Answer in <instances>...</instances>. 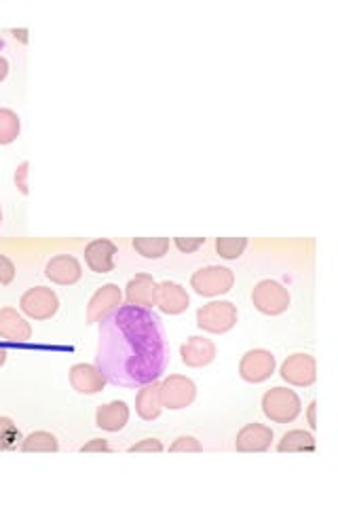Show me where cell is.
I'll return each mask as SVG.
<instances>
[{"label":"cell","instance_id":"6da1fadb","mask_svg":"<svg viewBox=\"0 0 338 508\" xmlns=\"http://www.w3.org/2000/svg\"><path fill=\"white\" fill-rule=\"evenodd\" d=\"M169 362L168 335L153 310L121 305L100 322L95 364L108 384L140 387L157 381Z\"/></svg>","mask_w":338,"mask_h":508},{"label":"cell","instance_id":"7a4b0ae2","mask_svg":"<svg viewBox=\"0 0 338 508\" xmlns=\"http://www.w3.org/2000/svg\"><path fill=\"white\" fill-rule=\"evenodd\" d=\"M262 413L275 424H292L302 411V401L294 390L284 386H275L262 394Z\"/></svg>","mask_w":338,"mask_h":508},{"label":"cell","instance_id":"3957f363","mask_svg":"<svg viewBox=\"0 0 338 508\" xmlns=\"http://www.w3.org/2000/svg\"><path fill=\"white\" fill-rule=\"evenodd\" d=\"M239 320L237 305L231 301H210L197 310V327L211 335H225Z\"/></svg>","mask_w":338,"mask_h":508},{"label":"cell","instance_id":"277c9868","mask_svg":"<svg viewBox=\"0 0 338 508\" xmlns=\"http://www.w3.org/2000/svg\"><path fill=\"white\" fill-rule=\"evenodd\" d=\"M290 290L279 284L277 279H260L251 288V305L265 316H282L290 310Z\"/></svg>","mask_w":338,"mask_h":508},{"label":"cell","instance_id":"5b68a950","mask_svg":"<svg viewBox=\"0 0 338 508\" xmlns=\"http://www.w3.org/2000/svg\"><path fill=\"white\" fill-rule=\"evenodd\" d=\"M235 287V273L228 267L208 265L191 276V288L199 296H222Z\"/></svg>","mask_w":338,"mask_h":508},{"label":"cell","instance_id":"8992f818","mask_svg":"<svg viewBox=\"0 0 338 508\" xmlns=\"http://www.w3.org/2000/svg\"><path fill=\"white\" fill-rule=\"evenodd\" d=\"M159 396H161L163 409H186L197 398V384L186 375H168L163 381H159Z\"/></svg>","mask_w":338,"mask_h":508},{"label":"cell","instance_id":"52a82bcc","mask_svg":"<svg viewBox=\"0 0 338 508\" xmlns=\"http://www.w3.org/2000/svg\"><path fill=\"white\" fill-rule=\"evenodd\" d=\"M20 310L24 316L43 322V320H51L60 312V296L49 287L28 288L20 299Z\"/></svg>","mask_w":338,"mask_h":508},{"label":"cell","instance_id":"ba28073f","mask_svg":"<svg viewBox=\"0 0 338 508\" xmlns=\"http://www.w3.org/2000/svg\"><path fill=\"white\" fill-rule=\"evenodd\" d=\"M275 369H277V361H275L273 352L256 347V350L245 352L239 361V378L248 384H262L273 378Z\"/></svg>","mask_w":338,"mask_h":508},{"label":"cell","instance_id":"9c48e42d","mask_svg":"<svg viewBox=\"0 0 338 508\" xmlns=\"http://www.w3.org/2000/svg\"><path fill=\"white\" fill-rule=\"evenodd\" d=\"M279 375L288 386L311 387L317 379V362L311 354H292L279 367Z\"/></svg>","mask_w":338,"mask_h":508},{"label":"cell","instance_id":"30bf717a","mask_svg":"<svg viewBox=\"0 0 338 508\" xmlns=\"http://www.w3.org/2000/svg\"><path fill=\"white\" fill-rule=\"evenodd\" d=\"M123 305V290L119 288V284H102L100 288L91 295L89 304H87V324H97L102 322L108 313H112L117 307Z\"/></svg>","mask_w":338,"mask_h":508},{"label":"cell","instance_id":"8fae6325","mask_svg":"<svg viewBox=\"0 0 338 508\" xmlns=\"http://www.w3.org/2000/svg\"><path fill=\"white\" fill-rule=\"evenodd\" d=\"M45 278L51 284H57V287H74L83 278L81 261L72 254L51 256L47 265H45Z\"/></svg>","mask_w":338,"mask_h":508},{"label":"cell","instance_id":"7c38bea8","mask_svg":"<svg viewBox=\"0 0 338 508\" xmlns=\"http://www.w3.org/2000/svg\"><path fill=\"white\" fill-rule=\"evenodd\" d=\"M275 441L273 430L265 424H245L235 437V449L239 454H265Z\"/></svg>","mask_w":338,"mask_h":508},{"label":"cell","instance_id":"4fadbf2b","mask_svg":"<svg viewBox=\"0 0 338 508\" xmlns=\"http://www.w3.org/2000/svg\"><path fill=\"white\" fill-rule=\"evenodd\" d=\"M68 379H70L72 390L85 394V396L100 394L108 384L104 375H102V371L97 369V364H87V362L72 364L70 373H68Z\"/></svg>","mask_w":338,"mask_h":508},{"label":"cell","instance_id":"5bb4252c","mask_svg":"<svg viewBox=\"0 0 338 508\" xmlns=\"http://www.w3.org/2000/svg\"><path fill=\"white\" fill-rule=\"evenodd\" d=\"M218 347L208 337H188L186 344L180 346V358L186 367L203 369L216 361Z\"/></svg>","mask_w":338,"mask_h":508},{"label":"cell","instance_id":"9a60e30c","mask_svg":"<svg viewBox=\"0 0 338 508\" xmlns=\"http://www.w3.org/2000/svg\"><path fill=\"white\" fill-rule=\"evenodd\" d=\"M123 299L125 305L153 310V307L157 305V282H154L151 273H136L128 282V287H125Z\"/></svg>","mask_w":338,"mask_h":508},{"label":"cell","instance_id":"2e32d148","mask_svg":"<svg viewBox=\"0 0 338 508\" xmlns=\"http://www.w3.org/2000/svg\"><path fill=\"white\" fill-rule=\"evenodd\" d=\"M154 307H159V312L168 313V316H180L191 307V296L182 284L165 279L157 284V305Z\"/></svg>","mask_w":338,"mask_h":508},{"label":"cell","instance_id":"e0dca14e","mask_svg":"<svg viewBox=\"0 0 338 508\" xmlns=\"http://www.w3.org/2000/svg\"><path fill=\"white\" fill-rule=\"evenodd\" d=\"M0 339L11 341V344H26L32 339L30 322L15 307L0 310Z\"/></svg>","mask_w":338,"mask_h":508},{"label":"cell","instance_id":"ac0fdd59","mask_svg":"<svg viewBox=\"0 0 338 508\" xmlns=\"http://www.w3.org/2000/svg\"><path fill=\"white\" fill-rule=\"evenodd\" d=\"M119 248L112 239H91L85 246V262L94 273H111Z\"/></svg>","mask_w":338,"mask_h":508},{"label":"cell","instance_id":"d6986e66","mask_svg":"<svg viewBox=\"0 0 338 508\" xmlns=\"http://www.w3.org/2000/svg\"><path fill=\"white\" fill-rule=\"evenodd\" d=\"M129 421V407L125 401L100 404L95 411V426L106 432H121Z\"/></svg>","mask_w":338,"mask_h":508},{"label":"cell","instance_id":"ffe728a7","mask_svg":"<svg viewBox=\"0 0 338 508\" xmlns=\"http://www.w3.org/2000/svg\"><path fill=\"white\" fill-rule=\"evenodd\" d=\"M136 413L144 421H154L161 418L163 404L161 396H159V379L151 381V384L146 386H140L136 396Z\"/></svg>","mask_w":338,"mask_h":508},{"label":"cell","instance_id":"44dd1931","mask_svg":"<svg viewBox=\"0 0 338 508\" xmlns=\"http://www.w3.org/2000/svg\"><path fill=\"white\" fill-rule=\"evenodd\" d=\"M279 454H311L315 451V437L307 430H288L277 443Z\"/></svg>","mask_w":338,"mask_h":508},{"label":"cell","instance_id":"7402d4cb","mask_svg":"<svg viewBox=\"0 0 338 508\" xmlns=\"http://www.w3.org/2000/svg\"><path fill=\"white\" fill-rule=\"evenodd\" d=\"M20 449L24 451V454H55V451L60 449V441L47 430H37L24 437Z\"/></svg>","mask_w":338,"mask_h":508},{"label":"cell","instance_id":"603a6c76","mask_svg":"<svg viewBox=\"0 0 338 508\" xmlns=\"http://www.w3.org/2000/svg\"><path fill=\"white\" fill-rule=\"evenodd\" d=\"M169 237H134L131 239V246L140 256H144L148 261L163 259L169 253Z\"/></svg>","mask_w":338,"mask_h":508},{"label":"cell","instance_id":"cb8c5ba5","mask_svg":"<svg viewBox=\"0 0 338 508\" xmlns=\"http://www.w3.org/2000/svg\"><path fill=\"white\" fill-rule=\"evenodd\" d=\"M21 119L11 108H0V146L13 145L20 138Z\"/></svg>","mask_w":338,"mask_h":508},{"label":"cell","instance_id":"d4e9b609","mask_svg":"<svg viewBox=\"0 0 338 508\" xmlns=\"http://www.w3.org/2000/svg\"><path fill=\"white\" fill-rule=\"evenodd\" d=\"M248 237H216V254L225 261H237L248 248Z\"/></svg>","mask_w":338,"mask_h":508},{"label":"cell","instance_id":"484cf974","mask_svg":"<svg viewBox=\"0 0 338 508\" xmlns=\"http://www.w3.org/2000/svg\"><path fill=\"white\" fill-rule=\"evenodd\" d=\"M21 441H24V437H21L15 421L7 415H0V451H13L20 447Z\"/></svg>","mask_w":338,"mask_h":508},{"label":"cell","instance_id":"4316f807","mask_svg":"<svg viewBox=\"0 0 338 508\" xmlns=\"http://www.w3.org/2000/svg\"><path fill=\"white\" fill-rule=\"evenodd\" d=\"M171 454H199L203 451V445L199 443V438L194 437H177L174 443L169 445Z\"/></svg>","mask_w":338,"mask_h":508},{"label":"cell","instance_id":"83f0119b","mask_svg":"<svg viewBox=\"0 0 338 508\" xmlns=\"http://www.w3.org/2000/svg\"><path fill=\"white\" fill-rule=\"evenodd\" d=\"M28 176H30V163L28 162H21L20 165H17V170H15V187H17V191L21 193V196H30V185H28Z\"/></svg>","mask_w":338,"mask_h":508},{"label":"cell","instance_id":"f1b7e54d","mask_svg":"<svg viewBox=\"0 0 338 508\" xmlns=\"http://www.w3.org/2000/svg\"><path fill=\"white\" fill-rule=\"evenodd\" d=\"M129 454H161L163 443L159 438H142L140 443L131 445Z\"/></svg>","mask_w":338,"mask_h":508},{"label":"cell","instance_id":"f546056e","mask_svg":"<svg viewBox=\"0 0 338 508\" xmlns=\"http://www.w3.org/2000/svg\"><path fill=\"white\" fill-rule=\"evenodd\" d=\"M174 246L180 250L182 254H193L202 246H205V237H174Z\"/></svg>","mask_w":338,"mask_h":508},{"label":"cell","instance_id":"4dcf8cb0","mask_svg":"<svg viewBox=\"0 0 338 508\" xmlns=\"http://www.w3.org/2000/svg\"><path fill=\"white\" fill-rule=\"evenodd\" d=\"M15 262L7 254H0V287H9L15 279Z\"/></svg>","mask_w":338,"mask_h":508},{"label":"cell","instance_id":"1f68e13d","mask_svg":"<svg viewBox=\"0 0 338 508\" xmlns=\"http://www.w3.org/2000/svg\"><path fill=\"white\" fill-rule=\"evenodd\" d=\"M78 451H81V454H102V451L108 454V451H111V445H108L106 438H91V441L85 443Z\"/></svg>","mask_w":338,"mask_h":508},{"label":"cell","instance_id":"d6a6232c","mask_svg":"<svg viewBox=\"0 0 338 508\" xmlns=\"http://www.w3.org/2000/svg\"><path fill=\"white\" fill-rule=\"evenodd\" d=\"M307 421H309V428H311V430H315V428H317V401L309 403Z\"/></svg>","mask_w":338,"mask_h":508},{"label":"cell","instance_id":"836d02e7","mask_svg":"<svg viewBox=\"0 0 338 508\" xmlns=\"http://www.w3.org/2000/svg\"><path fill=\"white\" fill-rule=\"evenodd\" d=\"M9 62H7V58H3V55H0V83L4 81V79L9 77Z\"/></svg>","mask_w":338,"mask_h":508},{"label":"cell","instance_id":"e575fe53","mask_svg":"<svg viewBox=\"0 0 338 508\" xmlns=\"http://www.w3.org/2000/svg\"><path fill=\"white\" fill-rule=\"evenodd\" d=\"M26 34H28L26 30H13V38H15V41H17V38H20V41L26 45V43H28V37H26Z\"/></svg>","mask_w":338,"mask_h":508},{"label":"cell","instance_id":"d590c367","mask_svg":"<svg viewBox=\"0 0 338 508\" xmlns=\"http://www.w3.org/2000/svg\"><path fill=\"white\" fill-rule=\"evenodd\" d=\"M4 361H7V350H3V347H0V367H3Z\"/></svg>","mask_w":338,"mask_h":508},{"label":"cell","instance_id":"8d00e7d4","mask_svg":"<svg viewBox=\"0 0 338 508\" xmlns=\"http://www.w3.org/2000/svg\"><path fill=\"white\" fill-rule=\"evenodd\" d=\"M0 225H3V204H0Z\"/></svg>","mask_w":338,"mask_h":508}]
</instances>
